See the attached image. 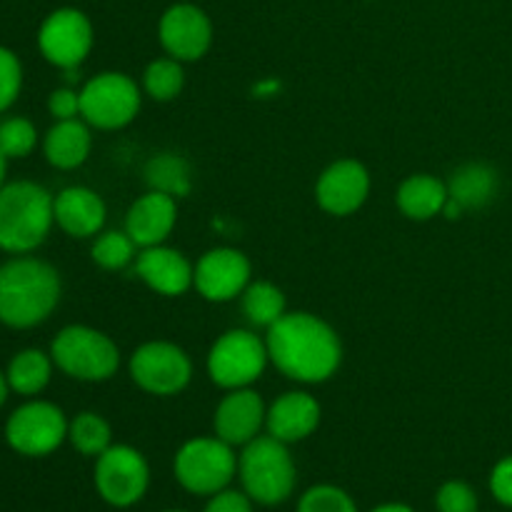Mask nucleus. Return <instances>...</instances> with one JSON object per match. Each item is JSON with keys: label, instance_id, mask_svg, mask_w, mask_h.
Returning a JSON list of instances; mask_svg holds the SVG:
<instances>
[{"label": "nucleus", "instance_id": "7ed1b4c3", "mask_svg": "<svg viewBox=\"0 0 512 512\" xmlns=\"http://www.w3.org/2000/svg\"><path fill=\"white\" fill-rule=\"evenodd\" d=\"M55 223L53 195L38 183L18 180L0 188V248L30 253L48 238Z\"/></svg>", "mask_w": 512, "mask_h": 512}, {"label": "nucleus", "instance_id": "473e14b6", "mask_svg": "<svg viewBox=\"0 0 512 512\" xmlns=\"http://www.w3.org/2000/svg\"><path fill=\"white\" fill-rule=\"evenodd\" d=\"M20 85H23V68H20L18 55L0 45V113L15 103Z\"/></svg>", "mask_w": 512, "mask_h": 512}, {"label": "nucleus", "instance_id": "393cba45", "mask_svg": "<svg viewBox=\"0 0 512 512\" xmlns=\"http://www.w3.org/2000/svg\"><path fill=\"white\" fill-rule=\"evenodd\" d=\"M240 305L248 318L250 325L255 328H273L285 313H288V300L285 293L270 280H250L248 288L240 295Z\"/></svg>", "mask_w": 512, "mask_h": 512}, {"label": "nucleus", "instance_id": "0eeeda50", "mask_svg": "<svg viewBox=\"0 0 512 512\" xmlns=\"http://www.w3.org/2000/svg\"><path fill=\"white\" fill-rule=\"evenodd\" d=\"M143 105V88L130 75L105 70L80 88V118L98 130H120L133 123Z\"/></svg>", "mask_w": 512, "mask_h": 512}, {"label": "nucleus", "instance_id": "c9c22d12", "mask_svg": "<svg viewBox=\"0 0 512 512\" xmlns=\"http://www.w3.org/2000/svg\"><path fill=\"white\" fill-rule=\"evenodd\" d=\"M490 493L505 508H512V455L500 460L490 473Z\"/></svg>", "mask_w": 512, "mask_h": 512}, {"label": "nucleus", "instance_id": "a211bd4d", "mask_svg": "<svg viewBox=\"0 0 512 512\" xmlns=\"http://www.w3.org/2000/svg\"><path fill=\"white\" fill-rule=\"evenodd\" d=\"M175 223H178V200L158 190H148L128 208L123 230L143 250L163 245L173 233Z\"/></svg>", "mask_w": 512, "mask_h": 512}, {"label": "nucleus", "instance_id": "2f4dec72", "mask_svg": "<svg viewBox=\"0 0 512 512\" xmlns=\"http://www.w3.org/2000/svg\"><path fill=\"white\" fill-rule=\"evenodd\" d=\"M438 512H478V495L463 480H448L435 495Z\"/></svg>", "mask_w": 512, "mask_h": 512}, {"label": "nucleus", "instance_id": "dca6fc26", "mask_svg": "<svg viewBox=\"0 0 512 512\" xmlns=\"http://www.w3.org/2000/svg\"><path fill=\"white\" fill-rule=\"evenodd\" d=\"M268 418V405L253 388L228 390L213 415V430L233 448H243L260 435Z\"/></svg>", "mask_w": 512, "mask_h": 512}, {"label": "nucleus", "instance_id": "58836bf2", "mask_svg": "<svg viewBox=\"0 0 512 512\" xmlns=\"http://www.w3.org/2000/svg\"><path fill=\"white\" fill-rule=\"evenodd\" d=\"M5 160H8V158L0 153V188H3V180H5Z\"/></svg>", "mask_w": 512, "mask_h": 512}, {"label": "nucleus", "instance_id": "ea45409f", "mask_svg": "<svg viewBox=\"0 0 512 512\" xmlns=\"http://www.w3.org/2000/svg\"><path fill=\"white\" fill-rule=\"evenodd\" d=\"M165 512H183V510H165Z\"/></svg>", "mask_w": 512, "mask_h": 512}, {"label": "nucleus", "instance_id": "7c9ffc66", "mask_svg": "<svg viewBox=\"0 0 512 512\" xmlns=\"http://www.w3.org/2000/svg\"><path fill=\"white\" fill-rule=\"evenodd\" d=\"M298 512H358V505L338 485H315L303 493Z\"/></svg>", "mask_w": 512, "mask_h": 512}, {"label": "nucleus", "instance_id": "6ab92c4d", "mask_svg": "<svg viewBox=\"0 0 512 512\" xmlns=\"http://www.w3.org/2000/svg\"><path fill=\"white\" fill-rule=\"evenodd\" d=\"M320 415H323V408L313 395L305 390H290L268 405L265 430L273 438L293 445L310 438L318 430Z\"/></svg>", "mask_w": 512, "mask_h": 512}, {"label": "nucleus", "instance_id": "c756f323", "mask_svg": "<svg viewBox=\"0 0 512 512\" xmlns=\"http://www.w3.org/2000/svg\"><path fill=\"white\" fill-rule=\"evenodd\" d=\"M38 143V130L28 118H8L0 123V153L5 158H25Z\"/></svg>", "mask_w": 512, "mask_h": 512}, {"label": "nucleus", "instance_id": "2eb2a0df", "mask_svg": "<svg viewBox=\"0 0 512 512\" xmlns=\"http://www.w3.org/2000/svg\"><path fill=\"white\" fill-rule=\"evenodd\" d=\"M370 195V173L360 160L343 158L330 163L315 183V200L335 218L358 213Z\"/></svg>", "mask_w": 512, "mask_h": 512}, {"label": "nucleus", "instance_id": "9b49d317", "mask_svg": "<svg viewBox=\"0 0 512 512\" xmlns=\"http://www.w3.org/2000/svg\"><path fill=\"white\" fill-rule=\"evenodd\" d=\"M68 420L65 413L53 403L33 400L15 410L5 423V440L10 448L28 458H43L55 453L68 438Z\"/></svg>", "mask_w": 512, "mask_h": 512}, {"label": "nucleus", "instance_id": "c85d7f7f", "mask_svg": "<svg viewBox=\"0 0 512 512\" xmlns=\"http://www.w3.org/2000/svg\"><path fill=\"white\" fill-rule=\"evenodd\" d=\"M140 248L125 230H103L95 235L90 258L98 268L103 270H123L130 263H135Z\"/></svg>", "mask_w": 512, "mask_h": 512}, {"label": "nucleus", "instance_id": "39448f33", "mask_svg": "<svg viewBox=\"0 0 512 512\" xmlns=\"http://www.w3.org/2000/svg\"><path fill=\"white\" fill-rule=\"evenodd\" d=\"M50 358L68 378L105 383L120 368V348L110 335L90 325H68L55 335Z\"/></svg>", "mask_w": 512, "mask_h": 512}, {"label": "nucleus", "instance_id": "412c9836", "mask_svg": "<svg viewBox=\"0 0 512 512\" xmlns=\"http://www.w3.org/2000/svg\"><path fill=\"white\" fill-rule=\"evenodd\" d=\"M90 148H93V135H90V125L83 118L55 120V125L43 140L45 160L58 170L80 168L88 160Z\"/></svg>", "mask_w": 512, "mask_h": 512}, {"label": "nucleus", "instance_id": "5701e85b", "mask_svg": "<svg viewBox=\"0 0 512 512\" xmlns=\"http://www.w3.org/2000/svg\"><path fill=\"white\" fill-rule=\"evenodd\" d=\"M498 173L485 163H465L450 175L448 193L463 210H480L498 195Z\"/></svg>", "mask_w": 512, "mask_h": 512}, {"label": "nucleus", "instance_id": "4c0bfd02", "mask_svg": "<svg viewBox=\"0 0 512 512\" xmlns=\"http://www.w3.org/2000/svg\"><path fill=\"white\" fill-rule=\"evenodd\" d=\"M8 388H10L8 378H5V375L0 373V405H3L5 398H8Z\"/></svg>", "mask_w": 512, "mask_h": 512}, {"label": "nucleus", "instance_id": "bb28decb", "mask_svg": "<svg viewBox=\"0 0 512 512\" xmlns=\"http://www.w3.org/2000/svg\"><path fill=\"white\" fill-rule=\"evenodd\" d=\"M143 93L155 103H170L178 98L185 88V70L183 63L170 55L165 58H155L145 65L143 70Z\"/></svg>", "mask_w": 512, "mask_h": 512}, {"label": "nucleus", "instance_id": "f03ea898", "mask_svg": "<svg viewBox=\"0 0 512 512\" xmlns=\"http://www.w3.org/2000/svg\"><path fill=\"white\" fill-rule=\"evenodd\" d=\"M60 300V275L35 258H15L0 268V323L8 328H35Z\"/></svg>", "mask_w": 512, "mask_h": 512}, {"label": "nucleus", "instance_id": "9d476101", "mask_svg": "<svg viewBox=\"0 0 512 512\" xmlns=\"http://www.w3.org/2000/svg\"><path fill=\"white\" fill-rule=\"evenodd\" d=\"M95 490L113 508H130L145 495L150 485L148 460L130 445H110L95 458Z\"/></svg>", "mask_w": 512, "mask_h": 512}, {"label": "nucleus", "instance_id": "f3484780", "mask_svg": "<svg viewBox=\"0 0 512 512\" xmlns=\"http://www.w3.org/2000/svg\"><path fill=\"white\" fill-rule=\"evenodd\" d=\"M133 265L135 275L153 293L165 295V298H178V295H185L193 288L195 265L185 258V253L165 243L140 250Z\"/></svg>", "mask_w": 512, "mask_h": 512}, {"label": "nucleus", "instance_id": "6e6552de", "mask_svg": "<svg viewBox=\"0 0 512 512\" xmlns=\"http://www.w3.org/2000/svg\"><path fill=\"white\" fill-rule=\"evenodd\" d=\"M270 363L268 345L253 330L233 328L220 335L208 350L210 380L223 390L250 388L255 380L263 378Z\"/></svg>", "mask_w": 512, "mask_h": 512}, {"label": "nucleus", "instance_id": "cd10ccee", "mask_svg": "<svg viewBox=\"0 0 512 512\" xmlns=\"http://www.w3.org/2000/svg\"><path fill=\"white\" fill-rule=\"evenodd\" d=\"M68 440L85 458H98L113 445V430L110 423L98 413H78L68 425Z\"/></svg>", "mask_w": 512, "mask_h": 512}, {"label": "nucleus", "instance_id": "423d86ee", "mask_svg": "<svg viewBox=\"0 0 512 512\" xmlns=\"http://www.w3.org/2000/svg\"><path fill=\"white\" fill-rule=\"evenodd\" d=\"M175 480L193 495H215L238 475V455L233 445L213 438H193L180 445L173 460Z\"/></svg>", "mask_w": 512, "mask_h": 512}, {"label": "nucleus", "instance_id": "ddd939ff", "mask_svg": "<svg viewBox=\"0 0 512 512\" xmlns=\"http://www.w3.org/2000/svg\"><path fill=\"white\" fill-rule=\"evenodd\" d=\"M158 40L165 55L180 63H195L213 45V20L193 3H175L160 15Z\"/></svg>", "mask_w": 512, "mask_h": 512}, {"label": "nucleus", "instance_id": "a878e982", "mask_svg": "<svg viewBox=\"0 0 512 512\" xmlns=\"http://www.w3.org/2000/svg\"><path fill=\"white\" fill-rule=\"evenodd\" d=\"M53 358L38 348L20 350L8 365V378L10 390L18 395H38L48 388L50 375H53Z\"/></svg>", "mask_w": 512, "mask_h": 512}, {"label": "nucleus", "instance_id": "4468645a", "mask_svg": "<svg viewBox=\"0 0 512 512\" xmlns=\"http://www.w3.org/2000/svg\"><path fill=\"white\" fill-rule=\"evenodd\" d=\"M253 280L248 255L235 248H213L195 263L193 288L208 303H230L240 298Z\"/></svg>", "mask_w": 512, "mask_h": 512}, {"label": "nucleus", "instance_id": "4be33fe9", "mask_svg": "<svg viewBox=\"0 0 512 512\" xmlns=\"http://www.w3.org/2000/svg\"><path fill=\"white\" fill-rule=\"evenodd\" d=\"M448 198V183H443V180L430 173L408 175L398 185V193H395V203H398L400 213L408 220H418V223L443 215Z\"/></svg>", "mask_w": 512, "mask_h": 512}, {"label": "nucleus", "instance_id": "72a5a7b5", "mask_svg": "<svg viewBox=\"0 0 512 512\" xmlns=\"http://www.w3.org/2000/svg\"><path fill=\"white\" fill-rule=\"evenodd\" d=\"M48 110L55 120H73L80 115V90L58 88L50 93Z\"/></svg>", "mask_w": 512, "mask_h": 512}, {"label": "nucleus", "instance_id": "f257e3e1", "mask_svg": "<svg viewBox=\"0 0 512 512\" xmlns=\"http://www.w3.org/2000/svg\"><path fill=\"white\" fill-rule=\"evenodd\" d=\"M270 363L288 380L320 385L343 363V343L328 320L305 310L285 313L265 335Z\"/></svg>", "mask_w": 512, "mask_h": 512}, {"label": "nucleus", "instance_id": "f704fd0d", "mask_svg": "<svg viewBox=\"0 0 512 512\" xmlns=\"http://www.w3.org/2000/svg\"><path fill=\"white\" fill-rule=\"evenodd\" d=\"M205 512H253V500L248 498V493H238V490H220V493L210 495Z\"/></svg>", "mask_w": 512, "mask_h": 512}, {"label": "nucleus", "instance_id": "e433bc0d", "mask_svg": "<svg viewBox=\"0 0 512 512\" xmlns=\"http://www.w3.org/2000/svg\"><path fill=\"white\" fill-rule=\"evenodd\" d=\"M370 512H415V510L405 503H385V505H378V508Z\"/></svg>", "mask_w": 512, "mask_h": 512}, {"label": "nucleus", "instance_id": "aec40b11", "mask_svg": "<svg viewBox=\"0 0 512 512\" xmlns=\"http://www.w3.org/2000/svg\"><path fill=\"white\" fill-rule=\"evenodd\" d=\"M53 213L58 228L70 238H95L108 218L105 200L85 185L60 190L53 198Z\"/></svg>", "mask_w": 512, "mask_h": 512}, {"label": "nucleus", "instance_id": "20e7f679", "mask_svg": "<svg viewBox=\"0 0 512 512\" xmlns=\"http://www.w3.org/2000/svg\"><path fill=\"white\" fill-rule=\"evenodd\" d=\"M238 478L248 498L258 505H280L293 495L298 470L288 443L258 435L238 455Z\"/></svg>", "mask_w": 512, "mask_h": 512}, {"label": "nucleus", "instance_id": "1a4fd4ad", "mask_svg": "<svg viewBox=\"0 0 512 512\" xmlns=\"http://www.w3.org/2000/svg\"><path fill=\"white\" fill-rule=\"evenodd\" d=\"M130 380L140 390L158 398L183 393L193 380V360L180 345L170 340H150L133 350L128 360Z\"/></svg>", "mask_w": 512, "mask_h": 512}, {"label": "nucleus", "instance_id": "f8f14e48", "mask_svg": "<svg viewBox=\"0 0 512 512\" xmlns=\"http://www.w3.org/2000/svg\"><path fill=\"white\" fill-rule=\"evenodd\" d=\"M93 23L78 8H58L38 30V48L50 65L78 70L93 50Z\"/></svg>", "mask_w": 512, "mask_h": 512}, {"label": "nucleus", "instance_id": "b1692460", "mask_svg": "<svg viewBox=\"0 0 512 512\" xmlns=\"http://www.w3.org/2000/svg\"><path fill=\"white\" fill-rule=\"evenodd\" d=\"M145 183L150 190L170 195V198H185L193 190V170L190 163L178 153H158L145 163Z\"/></svg>", "mask_w": 512, "mask_h": 512}]
</instances>
